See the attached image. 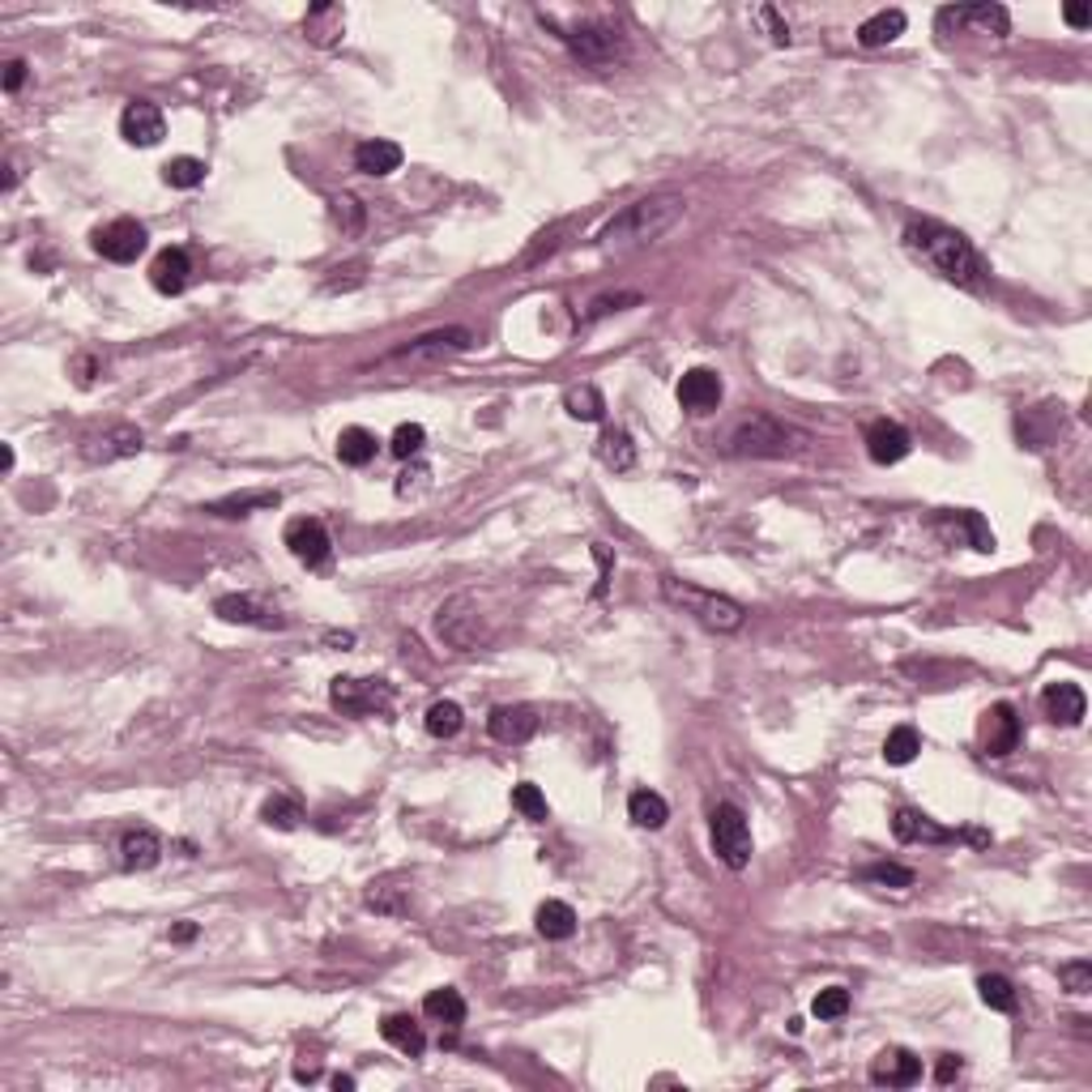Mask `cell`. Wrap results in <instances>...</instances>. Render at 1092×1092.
I'll use <instances>...</instances> for the list:
<instances>
[{
  "mask_svg": "<svg viewBox=\"0 0 1092 1092\" xmlns=\"http://www.w3.org/2000/svg\"><path fill=\"white\" fill-rule=\"evenodd\" d=\"M905 248L918 252L952 287H960L969 295H986L990 291V265L982 261V252L956 227H943L935 218H913L905 227Z\"/></svg>",
  "mask_w": 1092,
  "mask_h": 1092,
  "instance_id": "cell-1",
  "label": "cell"
},
{
  "mask_svg": "<svg viewBox=\"0 0 1092 1092\" xmlns=\"http://www.w3.org/2000/svg\"><path fill=\"white\" fill-rule=\"evenodd\" d=\"M688 214V201L679 193H658V197H645V201H632L628 210H619L602 231H598V248L602 252H636V248H649L658 244L666 231H675Z\"/></svg>",
  "mask_w": 1092,
  "mask_h": 1092,
  "instance_id": "cell-2",
  "label": "cell"
},
{
  "mask_svg": "<svg viewBox=\"0 0 1092 1092\" xmlns=\"http://www.w3.org/2000/svg\"><path fill=\"white\" fill-rule=\"evenodd\" d=\"M662 585V598L671 602V606H679L683 615H692L701 628H709V632H738L742 624H747V611L726 598V594H713V589H705V585H696V581H683V576H662L658 581Z\"/></svg>",
  "mask_w": 1092,
  "mask_h": 1092,
  "instance_id": "cell-3",
  "label": "cell"
},
{
  "mask_svg": "<svg viewBox=\"0 0 1092 1092\" xmlns=\"http://www.w3.org/2000/svg\"><path fill=\"white\" fill-rule=\"evenodd\" d=\"M806 444L802 431H794L789 422L772 418V414H751L729 431V452L734 457H789Z\"/></svg>",
  "mask_w": 1092,
  "mask_h": 1092,
  "instance_id": "cell-4",
  "label": "cell"
},
{
  "mask_svg": "<svg viewBox=\"0 0 1092 1092\" xmlns=\"http://www.w3.org/2000/svg\"><path fill=\"white\" fill-rule=\"evenodd\" d=\"M542 21H551V17L542 13ZM551 26H555L559 39L568 43V51H572L581 64H589V68H606V64H615V60L624 56V30L611 26V21H581V26H559V21H551Z\"/></svg>",
  "mask_w": 1092,
  "mask_h": 1092,
  "instance_id": "cell-5",
  "label": "cell"
},
{
  "mask_svg": "<svg viewBox=\"0 0 1092 1092\" xmlns=\"http://www.w3.org/2000/svg\"><path fill=\"white\" fill-rule=\"evenodd\" d=\"M435 636H440L448 649H457V653H470V649H478V645L487 641V628H482V615H478V606H474L465 594L448 598V602L435 611Z\"/></svg>",
  "mask_w": 1092,
  "mask_h": 1092,
  "instance_id": "cell-6",
  "label": "cell"
},
{
  "mask_svg": "<svg viewBox=\"0 0 1092 1092\" xmlns=\"http://www.w3.org/2000/svg\"><path fill=\"white\" fill-rule=\"evenodd\" d=\"M709 832H713V853L726 862L729 871H742L751 862V824L734 802H718L709 815Z\"/></svg>",
  "mask_w": 1092,
  "mask_h": 1092,
  "instance_id": "cell-7",
  "label": "cell"
},
{
  "mask_svg": "<svg viewBox=\"0 0 1092 1092\" xmlns=\"http://www.w3.org/2000/svg\"><path fill=\"white\" fill-rule=\"evenodd\" d=\"M329 701L334 709H342L347 718H371V713H384L393 705V688L384 679H351V675H338L334 688H329Z\"/></svg>",
  "mask_w": 1092,
  "mask_h": 1092,
  "instance_id": "cell-8",
  "label": "cell"
},
{
  "mask_svg": "<svg viewBox=\"0 0 1092 1092\" xmlns=\"http://www.w3.org/2000/svg\"><path fill=\"white\" fill-rule=\"evenodd\" d=\"M939 34H952V30H978V34H995L1003 39L1012 30V13L1003 4H952V9H939L935 17Z\"/></svg>",
  "mask_w": 1092,
  "mask_h": 1092,
  "instance_id": "cell-9",
  "label": "cell"
},
{
  "mask_svg": "<svg viewBox=\"0 0 1092 1092\" xmlns=\"http://www.w3.org/2000/svg\"><path fill=\"white\" fill-rule=\"evenodd\" d=\"M90 244H94V252H98L103 261L133 265V261L145 252V227H141V222H133V218H116V222L98 227Z\"/></svg>",
  "mask_w": 1092,
  "mask_h": 1092,
  "instance_id": "cell-10",
  "label": "cell"
},
{
  "mask_svg": "<svg viewBox=\"0 0 1092 1092\" xmlns=\"http://www.w3.org/2000/svg\"><path fill=\"white\" fill-rule=\"evenodd\" d=\"M287 547L304 568H329V559H334V538H329L325 521H317V517L291 521L287 525Z\"/></svg>",
  "mask_w": 1092,
  "mask_h": 1092,
  "instance_id": "cell-11",
  "label": "cell"
},
{
  "mask_svg": "<svg viewBox=\"0 0 1092 1092\" xmlns=\"http://www.w3.org/2000/svg\"><path fill=\"white\" fill-rule=\"evenodd\" d=\"M679 405L683 410H692V414H709V410H718L722 405V397H726V384H722V375L713 371V367H692V371H683V380H679Z\"/></svg>",
  "mask_w": 1092,
  "mask_h": 1092,
  "instance_id": "cell-12",
  "label": "cell"
},
{
  "mask_svg": "<svg viewBox=\"0 0 1092 1092\" xmlns=\"http://www.w3.org/2000/svg\"><path fill=\"white\" fill-rule=\"evenodd\" d=\"M120 137L128 141V145H158L163 137H167V120H163V111L154 107V103H145V98H137V103H128L124 111H120Z\"/></svg>",
  "mask_w": 1092,
  "mask_h": 1092,
  "instance_id": "cell-13",
  "label": "cell"
},
{
  "mask_svg": "<svg viewBox=\"0 0 1092 1092\" xmlns=\"http://www.w3.org/2000/svg\"><path fill=\"white\" fill-rule=\"evenodd\" d=\"M214 615H218L222 624H244V628H265V632H282V628H287V619H282L278 611L261 606V602L248 598V594H227V598H218V602H214Z\"/></svg>",
  "mask_w": 1092,
  "mask_h": 1092,
  "instance_id": "cell-14",
  "label": "cell"
},
{
  "mask_svg": "<svg viewBox=\"0 0 1092 1092\" xmlns=\"http://www.w3.org/2000/svg\"><path fill=\"white\" fill-rule=\"evenodd\" d=\"M862 444H866V452H871L875 465H896V461H905L909 448H913L909 431H905L901 422H892V418H875V422L866 427Z\"/></svg>",
  "mask_w": 1092,
  "mask_h": 1092,
  "instance_id": "cell-15",
  "label": "cell"
},
{
  "mask_svg": "<svg viewBox=\"0 0 1092 1092\" xmlns=\"http://www.w3.org/2000/svg\"><path fill=\"white\" fill-rule=\"evenodd\" d=\"M470 347H474V334H470V329H461V325H452V329H435V334L414 338L410 347L393 351V359H444V355H452V351H470Z\"/></svg>",
  "mask_w": 1092,
  "mask_h": 1092,
  "instance_id": "cell-16",
  "label": "cell"
},
{
  "mask_svg": "<svg viewBox=\"0 0 1092 1092\" xmlns=\"http://www.w3.org/2000/svg\"><path fill=\"white\" fill-rule=\"evenodd\" d=\"M871 1080H875V1085H888V1089H909V1085L922 1080V1059H918L913 1050L892 1046V1050H883V1055L871 1063Z\"/></svg>",
  "mask_w": 1092,
  "mask_h": 1092,
  "instance_id": "cell-17",
  "label": "cell"
},
{
  "mask_svg": "<svg viewBox=\"0 0 1092 1092\" xmlns=\"http://www.w3.org/2000/svg\"><path fill=\"white\" fill-rule=\"evenodd\" d=\"M141 448H145V435H141L137 427L120 422V427H111V431L86 440L81 452H86V461H120V457H137Z\"/></svg>",
  "mask_w": 1092,
  "mask_h": 1092,
  "instance_id": "cell-18",
  "label": "cell"
},
{
  "mask_svg": "<svg viewBox=\"0 0 1092 1092\" xmlns=\"http://www.w3.org/2000/svg\"><path fill=\"white\" fill-rule=\"evenodd\" d=\"M487 729H491L495 742H512L517 747V742H529L538 734V713L529 705H499V709H491Z\"/></svg>",
  "mask_w": 1092,
  "mask_h": 1092,
  "instance_id": "cell-19",
  "label": "cell"
},
{
  "mask_svg": "<svg viewBox=\"0 0 1092 1092\" xmlns=\"http://www.w3.org/2000/svg\"><path fill=\"white\" fill-rule=\"evenodd\" d=\"M1020 742V718L1012 705H995L982 718V751L986 755H1012Z\"/></svg>",
  "mask_w": 1092,
  "mask_h": 1092,
  "instance_id": "cell-20",
  "label": "cell"
},
{
  "mask_svg": "<svg viewBox=\"0 0 1092 1092\" xmlns=\"http://www.w3.org/2000/svg\"><path fill=\"white\" fill-rule=\"evenodd\" d=\"M304 34L317 47H338L342 34H347V9L334 4V0H317L308 9V17H304Z\"/></svg>",
  "mask_w": 1092,
  "mask_h": 1092,
  "instance_id": "cell-21",
  "label": "cell"
},
{
  "mask_svg": "<svg viewBox=\"0 0 1092 1092\" xmlns=\"http://www.w3.org/2000/svg\"><path fill=\"white\" fill-rule=\"evenodd\" d=\"M120 862L128 871H154L163 862V836L154 828H128L120 836Z\"/></svg>",
  "mask_w": 1092,
  "mask_h": 1092,
  "instance_id": "cell-22",
  "label": "cell"
},
{
  "mask_svg": "<svg viewBox=\"0 0 1092 1092\" xmlns=\"http://www.w3.org/2000/svg\"><path fill=\"white\" fill-rule=\"evenodd\" d=\"M188 274H193V261L184 248H163L150 265V282L158 295H180L188 287Z\"/></svg>",
  "mask_w": 1092,
  "mask_h": 1092,
  "instance_id": "cell-23",
  "label": "cell"
},
{
  "mask_svg": "<svg viewBox=\"0 0 1092 1092\" xmlns=\"http://www.w3.org/2000/svg\"><path fill=\"white\" fill-rule=\"evenodd\" d=\"M1042 705H1046V718L1059 722V726H1080L1085 713H1089V701L1076 683H1050L1042 692Z\"/></svg>",
  "mask_w": 1092,
  "mask_h": 1092,
  "instance_id": "cell-24",
  "label": "cell"
},
{
  "mask_svg": "<svg viewBox=\"0 0 1092 1092\" xmlns=\"http://www.w3.org/2000/svg\"><path fill=\"white\" fill-rule=\"evenodd\" d=\"M892 832H896V841H926V845L956 841V832H952V828H939L930 815L909 811V806H901V811L892 815Z\"/></svg>",
  "mask_w": 1092,
  "mask_h": 1092,
  "instance_id": "cell-25",
  "label": "cell"
},
{
  "mask_svg": "<svg viewBox=\"0 0 1092 1092\" xmlns=\"http://www.w3.org/2000/svg\"><path fill=\"white\" fill-rule=\"evenodd\" d=\"M401 145L397 141H384V137H371V141H359L355 145V167L364 175H393L401 167Z\"/></svg>",
  "mask_w": 1092,
  "mask_h": 1092,
  "instance_id": "cell-26",
  "label": "cell"
},
{
  "mask_svg": "<svg viewBox=\"0 0 1092 1092\" xmlns=\"http://www.w3.org/2000/svg\"><path fill=\"white\" fill-rule=\"evenodd\" d=\"M905 26H909L905 9H879V13H871V17L858 26V43H862V47H883V43L901 39Z\"/></svg>",
  "mask_w": 1092,
  "mask_h": 1092,
  "instance_id": "cell-27",
  "label": "cell"
},
{
  "mask_svg": "<svg viewBox=\"0 0 1092 1092\" xmlns=\"http://www.w3.org/2000/svg\"><path fill=\"white\" fill-rule=\"evenodd\" d=\"M278 504H282L278 491H244V495H222V499L205 504V512H214V517H248V512H270Z\"/></svg>",
  "mask_w": 1092,
  "mask_h": 1092,
  "instance_id": "cell-28",
  "label": "cell"
},
{
  "mask_svg": "<svg viewBox=\"0 0 1092 1092\" xmlns=\"http://www.w3.org/2000/svg\"><path fill=\"white\" fill-rule=\"evenodd\" d=\"M598 457H602L606 470L628 474V470L636 465V444H632V435H628L624 427H606L602 440H598Z\"/></svg>",
  "mask_w": 1092,
  "mask_h": 1092,
  "instance_id": "cell-29",
  "label": "cell"
},
{
  "mask_svg": "<svg viewBox=\"0 0 1092 1092\" xmlns=\"http://www.w3.org/2000/svg\"><path fill=\"white\" fill-rule=\"evenodd\" d=\"M939 529H952L956 538H969L973 551H990V547H995V534H990V525H986L978 512H943V517H939Z\"/></svg>",
  "mask_w": 1092,
  "mask_h": 1092,
  "instance_id": "cell-30",
  "label": "cell"
},
{
  "mask_svg": "<svg viewBox=\"0 0 1092 1092\" xmlns=\"http://www.w3.org/2000/svg\"><path fill=\"white\" fill-rule=\"evenodd\" d=\"M538 935L542 939H572L576 935V909L568 901H542L538 905Z\"/></svg>",
  "mask_w": 1092,
  "mask_h": 1092,
  "instance_id": "cell-31",
  "label": "cell"
},
{
  "mask_svg": "<svg viewBox=\"0 0 1092 1092\" xmlns=\"http://www.w3.org/2000/svg\"><path fill=\"white\" fill-rule=\"evenodd\" d=\"M380 1037H384L388 1046H397L401 1055H410V1059H418V1055L427 1050V1037H422V1029H418L410 1016H384Z\"/></svg>",
  "mask_w": 1092,
  "mask_h": 1092,
  "instance_id": "cell-32",
  "label": "cell"
},
{
  "mask_svg": "<svg viewBox=\"0 0 1092 1092\" xmlns=\"http://www.w3.org/2000/svg\"><path fill=\"white\" fill-rule=\"evenodd\" d=\"M628 815H632V824H636V828H662V824L671 819V806H666V798H662V794H653V789H636V794L628 798Z\"/></svg>",
  "mask_w": 1092,
  "mask_h": 1092,
  "instance_id": "cell-33",
  "label": "cell"
},
{
  "mask_svg": "<svg viewBox=\"0 0 1092 1092\" xmlns=\"http://www.w3.org/2000/svg\"><path fill=\"white\" fill-rule=\"evenodd\" d=\"M422 1012L435 1020V1025H461L465 1020V999L452 990V986H440V990H431L427 999H422Z\"/></svg>",
  "mask_w": 1092,
  "mask_h": 1092,
  "instance_id": "cell-34",
  "label": "cell"
},
{
  "mask_svg": "<svg viewBox=\"0 0 1092 1092\" xmlns=\"http://www.w3.org/2000/svg\"><path fill=\"white\" fill-rule=\"evenodd\" d=\"M375 457V435L367 431V427H347L342 435H338V461L342 465H367Z\"/></svg>",
  "mask_w": 1092,
  "mask_h": 1092,
  "instance_id": "cell-35",
  "label": "cell"
},
{
  "mask_svg": "<svg viewBox=\"0 0 1092 1092\" xmlns=\"http://www.w3.org/2000/svg\"><path fill=\"white\" fill-rule=\"evenodd\" d=\"M918 751H922V734L913 726H896L888 729V738H883V759L888 764H913L918 759Z\"/></svg>",
  "mask_w": 1092,
  "mask_h": 1092,
  "instance_id": "cell-36",
  "label": "cell"
},
{
  "mask_svg": "<svg viewBox=\"0 0 1092 1092\" xmlns=\"http://www.w3.org/2000/svg\"><path fill=\"white\" fill-rule=\"evenodd\" d=\"M564 410H568L572 418H581V422H598V418L606 414V401H602V393H598L594 384H581V388H568Z\"/></svg>",
  "mask_w": 1092,
  "mask_h": 1092,
  "instance_id": "cell-37",
  "label": "cell"
},
{
  "mask_svg": "<svg viewBox=\"0 0 1092 1092\" xmlns=\"http://www.w3.org/2000/svg\"><path fill=\"white\" fill-rule=\"evenodd\" d=\"M261 819H265L270 828H278V832H295V828L304 824V806H299L295 798H287V794H274V798L261 806Z\"/></svg>",
  "mask_w": 1092,
  "mask_h": 1092,
  "instance_id": "cell-38",
  "label": "cell"
},
{
  "mask_svg": "<svg viewBox=\"0 0 1092 1092\" xmlns=\"http://www.w3.org/2000/svg\"><path fill=\"white\" fill-rule=\"evenodd\" d=\"M461 726H465V713H461L457 701H435L427 709V734L431 738H452V734H461Z\"/></svg>",
  "mask_w": 1092,
  "mask_h": 1092,
  "instance_id": "cell-39",
  "label": "cell"
},
{
  "mask_svg": "<svg viewBox=\"0 0 1092 1092\" xmlns=\"http://www.w3.org/2000/svg\"><path fill=\"white\" fill-rule=\"evenodd\" d=\"M978 995H982V1003H986L990 1012H1016V986H1012L1003 973H986V978L978 982Z\"/></svg>",
  "mask_w": 1092,
  "mask_h": 1092,
  "instance_id": "cell-40",
  "label": "cell"
},
{
  "mask_svg": "<svg viewBox=\"0 0 1092 1092\" xmlns=\"http://www.w3.org/2000/svg\"><path fill=\"white\" fill-rule=\"evenodd\" d=\"M163 180H167L171 188H197V184L205 180V163L193 158V154H180V158H171V163L163 167Z\"/></svg>",
  "mask_w": 1092,
  "mask_h": 1092,
  "instance_id": "cell-41",
  "label": "cell"
},
{
  "mask_svg": "<svg viewBox=\"0 0 1092 1092\" xmlns=\"http://www.w3.org/2000/svg\"><path fill=\"white\" fill-rule=\"evenodd\" d=\"M512 806L525 815V819H534V824H542V819H551V806H547V794L538 789V785H529V781H521L517 789H512Z\"/></svg>",
  "mask_w": 1092,
  "mask_h": 1092,
  "instance_id": "cell-42",
  "label": "cell"
},
{
  "mask_svg": "<svg viewBox=\"0 0 1092 1092\" xmlns=\"http://www.w3.org/2000/svg\"><path fill=\"white\" fill-rule=\"evenodd\" d=\"M811 1012H815L819 1020H841V1016L849 1012V990H841V986L819 990V995H815V1003H811Z\"/></svg>",
  "mask_w": 1092,
  "mask_h": 1092,
  "instance_id": "cell-43",
  "label": "cell"
},
{
  "mask_svg": "<svg viewBox=\"0 0 1092 1092\" xmlns=\"http://www.w3.org/2000/svg\"><path fill=\"white\" fill-rule=\"evenodd\" d=\"M422 440H427V431H422L418 422H401V427L393 431V444H388V448H393L401 461H410V457L422 452Z\"/></svg>",
  "mask_w": 1092,
  "mask_h": 1092,
  "instance_id": "cell-44",
  "label": "cell"
},
{
  "mask_svg": "<svg viewBox=\"0 0 1092 1092\" xmlns=\"http://www.w3.org/2000/svg\"><path fill=\"white\" fill-rule=\"evenodd\" d=\"M862 879L888 883V888H913V871H909V866H896V862H875V866L862 871Z\"/></svg>",
  "mask_w": 1092,
  "mask_h": 1092,
  "instance_id": "cell-45",
  "label": "cell"
},
{
  "mask_svg": "<svg viewBox=\"0 0 1092 1092\" xmlns=\"http://www.w3.org/2000/svg\"><path fill=\"white\" fill-rule=\"evenodd\" d=\"M568 231V222H559V227H551V231H542V235H534V244L525 248V257H521V265H538L542 257H551L555 248H559V235Z\"/></svg>",
  "mask_w": 1092,
  "mask_h": 1092,
  "instance_id": "cell-46",
  "label": "cell"
},
{
  "mask_svg": "<svg viewBox=\"0 0 1092 1092\" xmlns=\"http://www.w3.org/2000/svg\"><path fill=\"white\" fill-rule=\"evenodd\" d=\"M1059 982L1072 990V995H1089L1092 990V965L1089 960H1072L1059 969Z\"/></svg>",
  "mask_w": 1092,
  "mask_h": 1092,
  "instance_id": "cell-47",
  "label": "cell"
},
{
  "mask_svg": "<svg viewBox=\"0 0 1092 1092\" xmlns=\"http://www.w3.org/2000/svg\"><path fill=\"white\" fill-rule=\"evenodd\" d=\"M759 21H764V26H768V34H772V43H781V47H785V43H789V21H785V17H781V13H776V4H759Z\"/></svg>",
  "mask_w": 1092,
  "mask_h": 1092,
  "instance_id": "cell-48",
  "label": "cell"
},
{
  "mask_svg": "<svg viewBox=\"0 0 1092 1092\" xmlns=\"http://www.w3.org/2000/svg\"><path fill=\"white\" fill-rule=\"evenodd\" d=\"M624 304H641V295H606V299H594L585 317H589V321H598V317H606V312H619Z\"/></svg>",
  "mask_w": 1092,
  "mask_h": 1092,
  "instance_id": "cell-49",
  "label": "cell"
},
{
  "mask_svg": "<svg viewBox=\"0 0 1092 1092\" xmlns=\"http://www.w3.org/2000/svg\"><path fill=\"white\" fill-rule=\"evenodd\" d=\"M21 81H26V60H9L4 64V94H13Z\"/></svg>",
  "mask_w": 1092,
  "mask_h": 1092,
  "instance_id": "cell-50",
  "label": "cell"
},
{
  "mask_svg": "<svg viewBox=\"0 0 1092 1092\" xmlns=\"http://www.w3.org/2000/svg\"><path fill=\"white\" fill-rule=\"evenodd\" d=\"M956 1076H960V1059H956V1055H943L939 1067H935V1080H939V1085H952Z\"/></svg>",
  "mask_w": 1092,
  "mask_h": 1092,
  "instance_id": "cell-51",
  "label": "cell"
},
{
  "mask_svg": "<svg viewBox=\"0 0 1092 1092\" xmlns=\"http://www.w3.org/2000/svg\"><path fill=\"white\" fill-rule=\"evenodd\" d=\"M1063 17H1067V26H1076V30H1085V26L1092 21V13L1085 9V4H1067V9H1063Z\"/></svg>",
  "mask_w": 1092,
  "mask_h": 1092,
  "instance_id": "cell-52",
  "label": "cell"
},
{
  "mask_svg": "<svg viewBox=\"0 0 1092 1092\" xmlns=\"http://www.w3.org/2000/svg\"><path fill=\"white\" fill-rule=\"evenodd\" d=\"M193 935H197V926H193V922H180V926L171 930V939H175V943H188Z\"/></svg>",
  "mask_w": 1092,
  "mask_h": 1092,
  "instance_id": "cell-53",
  "label": "cell"
},
{
  "mask_svg": "<svg viewBox=\"0 0 1092 1092\" xmlns=\"http://www.w3.org/2000/svg\"><path fill=\"white\" fill-rule=\"evenodd\" d=\"M334 1089H338V1092H351V1089H355V1076H334Z\"/></svg>",
  "mask_w": 1092,
  "mask_h": 1092,
  "instance_id": "cell-54",
  "label": "cell"
}]
</instances>
